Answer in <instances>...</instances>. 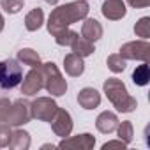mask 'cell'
<instances>
[{"instance_id": "obj_1", "label": "cell", "mask_w": 150, "mask_h": 150, "mask_svg": "<svg viewBox=\"0 0 150 150\" xmlns=\"http://www.w3.org/2000/svg\"><path fill=\"white\" fill-rule=\"evenodd\" d=\"M88 11H90V6L87 0H76V2H69L65 6L55 7L48 18V32L53 35L72 23L85 20L88 16Z\"/></svg>"}, {"instance_id": "obj_2", "label": "cell", "mask_w": 150, "mask_h": 150, "mask_svg": "<svg viewBox=\"0 0 150 150\" xmlns=\"http://www.w3.org/2000/svg\"><path fill=\"white\" fill-rule=\"evenodd\" d=\"M103 88H104V94L110 99V103L117 108V111H120V113H131V111L136 110L138 103H136L134 97L129 96V92H127V88H125V85H124L122 80H118V78H108L104 81Z\"/></svg>"}, {"instance_id": "obj_3", "label": "cell", "mask_w": 150, "mask_h": 150, "mask_svg": "<svg viewBox=\"0 0 150 150\" xmlns=\"http://www.w3.org/2000/svg\"><path fill=\"white\" fill-rule=\"evenodd\" d=\"M41 71H42V78H44V88L53 97H60L67 92V81L64 80L62 72L58 71V67L53 62L41 64Z\"/></svg>"}, {"instance_id": "obj_4", "label": "cell", "mask_w": 150, "mask_h": 150, "mask_svg": "<svg viewBox=\"0 0 150 150\" xmlns=\"http://www.w3.org/2000/svg\"><path fill=\"white\" fill-rule=\"evenodd\" d=\"M21 80H23V71L18 60L6 58L0 62V88L2 90H11L18 87Z\"/></svg>"}, {"instance_id": "obj_5", "label": "cell", "mask_w": 150, "mask_h": 150, "mask_svg": "<svg viewBox=\"0 0 150 150\" xmlns=\"http://www.w3.org/2000/svg\"><path fill=\"white\" fill-rule=\"evenodd\" d=\"M30 118H32L30 103H28L27 99H16V101L11 104V110H9V113H7L6 124L11 125V127H20V125L28 124Z\"/></svg>"}, {"instance_id": "obj_6", "label": "cell", "mask_w": 150, "mask_h": 150, "mask_svg": "<svg viewBox=\"0 0 150 150\" xmlns=\"http://www.w3.org/2000/svg\"><path fill=\"white\" fill-rule=\"evenodd\" d=\"M148 53H150V44L146 42V39H141V41H131V42L122 44L118 55L124 60L148 62Z\"/></svg>"}, {"instance_id": "obj_7", "label": "cell", "mask_w": 150, "mask_h": 150, "mask_svg": "<svg viewBox=\"0 0 150 150\" xmlns=\"http://www.w3.org/2000/svg\"><path fill=\"white\" fill-rule=\"evenodd\" d=\"M58 104L51 99V97H37L34 103H30V111H32V118L42 120V122H50L57 111Z\"/></svg>"}, {"instance_id": "obj_8", "label": "cell", "mask_w": 150, "mask_h": 150, "mask_svg": "<svg viewBox=\"0 0 150 150\" xmlns=\"http://www.w3.org/2000/svg\"><path fill=\"white\" fill-rule=\"evenodd\" d=\"M50 124H51L53 132L57 136H60V138H67L72 132V118H71L69 111H65L64 108H57V111H55L53 118L50 120Z\"/></svg>"}, {"instance_id": "obj_9", "label": "cell", "mask_w": 150, "mask_h": 150, "mask_svg": "<svg viewBox=\"0 0 150 150\" xmlns=\"http://www.w3.org/2000/svg\"><path fill=\"white\" fill-rule=\"evenodd\" d=\"M21 94L25 96H35L39 94V90L44 87V78H42V71L41 67H32L28 72L25 80H21Z\"/></svg>"}, {"instance_id": "obj_10", "label": "cell", "mask_w": 150, "mask_h": 150, "mask_svg": "<svg viewBox=\"0 0 150 150\" xmlns=\"http://www.w3.org/2000/svg\"><path fill=\"white\" fill-rule=\"evenodd\" d=\"M96 145V138L90 132H83L78 136L64 138L58 143V148H72V150H92Z\"/></svg>"}, {"instance_id": "obj_11", "label": "cell", "mask_w": 150, "mask_h": 150, "mask_svg": "<svg viewBox=\"0 0 150 150\" xmlns=\"http://www.w3.org/2000/svg\"><path fill=\"white\" fill-rule=\"evenodd\" d=\"M101 11H103V16L106 20H111V21L122 20L125 16V13H127L124 0H104Z\"/></svg>"}, {"instance_id": "obj_12", "label": "cell", "mask_w": 150, "mask_h": 150, "mask_svg": "<svg viewBox=\"0 0 150 150\" xmlns=\"http://www.w3.org/2000/svg\"><path fill=\"white\" fill-rule=\"evenodd\" d=\"M64 69H65V72L69 74V76H72V78L81 76L83 71H85L83 58H81L80 55H76V53L65 55V57H64Z\"/></svg>"}, {"instance_id": "obj_13", "label": "cell", "mask_w": 150, "mask_h": 150, "mask_svg": "<svg viewBox=\"0 0 150 150\" xmlns=\"http://www.w3.org/2000/svg\"><path fill=\"white\" fill-rule=\"evenodd\" d=\"M103 25L97 21V20H94V18H85V21H83V27H81V37H85L87 41H90V42H96V41H99L101 37H103Z\"/></svg>"}, {"instance_id": "obj_14", "label": "cell", "mask_w": 150, "mask_h": 150, "mask_svg": "<svg viewBox=\"0 0 150 150\" xmlns=\"http://www.w3.org/2000/svg\"><path fill=\"white\" fill-rule=\"evenodd\" d=\"M78 103L83 110H94L101 104V94L96 90V88H81L80 94H78Z\"/></svg>"}, {"instance_id": "obj_15", "label": "cell", "mask_w": 150, "mask_h": 150, "mask_svg": "<svg viewBox=\"0 0 150 150\" xmlns=\"http://www.w3.org/2000/svg\"><path fill=\"white\" fill-rule=\"evenodd\" d=\"M117 125H118V118H117V115L111 113V111H103V113L96 118V127H97V131L103 132V134H111V132L117 129Z\"/></svg>"}, {"instance_id": "obj_16", "label": "cell", "mask_w": 150, "mask_h": 150, "mask_svg": "<svg viewBox=\"0 0 150 150\" xmlns=\"http://www.w3.org/2000/svg\"><path fill=\"white\" fill-rule=\"evenodd\" d=\"M71 48H72V53H76V55H80L81 58H85V57H90L94 51H96V48H94V42H90V41H87L85 37H80V34L72 39V42H71Z\"/></svg>"}, {"instance_id": "obj_17", "label": "cell", "mask_w": 150, "mask_h": 150, "mask_svg": "<svg viewBox=\"0 0 150 150\" xmlns=\"http://www.w3.org/2000/svg\"><path fill=\"white\" fill-rule=\"evenodd\" d=\"M28 146H30V134L27 131H21V129L13 131L9 148H13V150H27Z\"/></svg>"}, {"instance_id": "obj_18", "label": "cell", "mask_w": 150, "mask_h": 150, "mask_svg": "<svg viewBox=\"0 0 150 150\" xmlns=\"http://www.w3.org/2000/svg\"><path fill=\"white\" fill-rule=\"evenodd\" d=\"M42 23H44V13H42V9H39V7L32 9V11L25 16V28H27L28 32L39 30V28L42 27Z\"/></svg>"}, {"instance_id": "obj_19", "label": "cell", "mask_w": 150, "mask_h": 150, "mask_svg": "<svg viewBox=\"0 0 150 150\" xmlns=\"http://www.w3.org/2000/svg\"><path fill=\"white\" fill-rule=\"evenodd\" d=\"M18 62L30 65V67H41V57L37 55V51H34L32 48H23L18 51Z\"/></svg>"}, {"instance_id": "obj_20", "label": "cell", "mask_w": 150, "mask_h": 150, "mask_svg": "<svg viewBox=\"0 0 150 150\" xmlns=\"http://www.w3.org/2000/svg\"><path fill=\"white\" fill-rule=\"evenodd\" d=\"M132 81L138 87H145L150 81V71H148V64L146 62H143L141 65H138L134 69V72H132Z\"/></svg>"}, {"instance_id": "obj_21", "label": "cell", "mask_w": 150, "mask_h": 150, "mask_svg": "<svg viewBox=\"0 0 150 150\" xmlns=\"http://www.w3.org/2000/svg\"><path fill=\"white\" fill-rule=\"evenodd\" d=\"M117 134H118V139H122L125 145H129L134 138V129H132V124L129 120H124L122 124L117 125Z\"/></svg>"}, {"instance_id": "obj_22", "label": "cell", "mask_w": 150, "mask_h": 150, "mask_svg": "<svg viewBox=\"0 0 150 150\" xmlns=\"http://www.w3.org/2000/svg\"><path fill=\"white\" fill-rule=\"evenodd\" d=\"M78 35V32H74V30H71L69 27L67 28H62V30H58L57 34H53V37H55V42L58 44V46H71V42H72V39Z\"/></svg>"}, {"instance_id": "obj_23", "label": "cell", "mask_w": 150, "mask_h": 150, "mask_svg": "<svg viewBox=\"0 0 150 150\" xmlns=\"http://www.w3.org/2000/svg\"><path fill=\"white\" fill-rule=\"evenodd\" d=\"M134 32L138 37L141 39H148L150 37V18L143 16L141 20H138V23L134 25Z\"/></svg>"}, {"instance_id": "obj_24", "label": "cell", "mask_w": 150, "mask_h": 150, "mask_svg": "<svg viewBox=\"0 0 150 150\" xmlns=\"http://www.w3.org/2000/svg\"><path fill=\"white\" fill-rule=\"evenodd\" d=\"M106 65L111 72H122L125 69V60L117 53V55H110L108 60H106Z\"/></svg>"}, {"instance_id": "obj_25", "label": "cell", "mask_w": 150, "mask_h": 150, "mask_svg": "<svg viewBox=\"0 0 150 150\" xmlns=\"http://www.w3.org/2000/svg\"><path fill=\"white\" fill-rule=\"evenodd\" d=\"M0 6L7 14H16L23 9V0H0Z\"/></svg>"}, {"instance_id": "obj_26", "label": "cell", "mask_w": 150, "mask_h": 150, "mask_svg": "<svg viewBox=\"0 0 150 150\" xmlns=\"http://www.w3.org/2000/svg\"><path fill=\"white\" fill-rule=\"evenodd\" d=\"M11 125L7 124H0V148H4V146H9V141H11Z\"/></svg>"}, {"instance_id": "obj_27", "label": "cell", "mask_w": 150, "mask_h": 150, "mask_svg": "<svg viewBox=\"0 0 150 150\" xmlns=\"http://www.w3.org/2000/svg\"><path fill=\"white\" fill-rule=\"evenodd\" d=\"M11 101L9 99H0V124H6V118H7V113L11 110Z\"/></svg>"}, {"instance_id": "obj_28", "label": "cell", "mask_w": 150, "mask_h": 150, "mask_svg": "<svg viewBox=\"0 0 150 150\" xmlns=\"http://www.w3.org/2000/svg\"><path fill=\"white\" fill-rule=\"evenodd\" d=\"M127 4L134 9H145L150 6V0H127Z\"/></svg>"}, {"instance_id": "obj_29", "label": "cell", "mask_w": 150, "mask_h": 150, "mask_svg": "<svg viewBox=\"0 0 150 150\" xmlns=\"http://www.w3.org/2000/svg\"><path fill=\"white\" fill-rule=\"evenodd\" d=\"M125 146H127V145H125L122 139H117V141H108V143H104V145H103V150H108V148H122V150H124Z\"/></svg>"}, {"instance_id": "obj_30", "label": "cell", "mask_w": 150, "mask_h": 150, "mask_svg": "<svg viewBox=\"0 0 150 150\" xmlns=\"http://www.w3.org/2000/svg\"><path fill=\"white\" fill-rule=\"evenodd\" d=\"M4 23H6V21H4V16H2V14H0V32H2V30H4Z\"/></svg>"}, {"instance_id": "obj_31", "label": "cell", "mask_w": 150, "mask_h": 150, "mask_svg": "<svg viewBox=\"0 0 150 150\" xmlns=\"http://www.w3.org/2000/svg\"><path fill=\"white\" fill-rule=\"evenodd\" d=\"M44 2H46V4H50V6H55L58 0H44Z\"/></svg>"}, {"instance_id": "obj_32", "label": "cell", "mask_w": 150, "mask_h": 150, "mask_svg": "<svg viewBox=\"0 0 150 150\" xmlns=\"http://www.w3.org/2000/svg\"><path fill=\"white\" fill-rule=\"evenodd\" d=\"M42 148L46 150V148H55V145H42Z\"/></svg>"}]
</instances>
